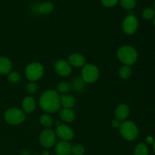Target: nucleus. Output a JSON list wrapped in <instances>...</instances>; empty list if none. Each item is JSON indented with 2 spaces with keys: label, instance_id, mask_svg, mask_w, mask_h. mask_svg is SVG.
I'll return each mask as SVG.
<instances>
[{
  "label": "nucleus",
  "instance_id": "obj_30",
  "mask_svg": "<svg viewBox=\"0 0 155 155\" xmlns=\"http://www.w3.org/2000/svg\"><path fill=\"white\" fill-rule=\"evenodd\" d=\"M111 125L112 127H114V128H118V127H120V121L117 120H113L111 122Z\"/></svg>",
  "mask_w": 155,
  "mask_h": 155
},
{
  "label": "nucleus",
  "instance_id": "obj_33",
  "mask_svg": "<svg viewBox=\"0 0 155 155\" xmlns=\"http://www.w3.org/2000/svg\"><path fill=\"white\" fill-rule=\"evenodd\" d=\"M42 155H49V152H48V151H43V152H42Z\"/></svg>",
  "mask_w": 155,
  "mask_h": 155
},
{
  "label": "nucleus",
  "instance_id": "obj_28",
  "mask_svg": "<svg viewBox=\"0 0 155 155\" xmlns=\"http://www.w3.org/2000/svg\"><path fill=\"white\" fill-rule=\"evenodd\" d=\"M8 80L12 83H18L21 80V76L16 71L9 73L8 74Z\"/></svg>",
  "mask_w": 155,
  "mask_h": 155
},
{
  "label": "nucleus",
  "instance_id": "obj_14",
  "mask_svg": "<svg viewBox=\"0 0 155 155\" xmlns=\"http://www.w3.org/2000/svg\"><path fill=\"white\" fill-rule=\"evenodd\" d=\"M22 110L26 114H31L36 108V101L31 96H27L22 101Z\"/></svg>",
  "mask_w": 155,
  "mask_h": 155
},
{
  "label": "nucleus",
  "instance_id": "obj_15",
  "mask_svg": "<svg viewBox=\"0 0 155 155\" xmlns=\"http://www.w3.org/2000/svg\"><path fill=\"white\" fill-rule=\"evenodd\" d=\"M60 103L61 105L64 108H70L71 109L75 105L76 100L74 96L71 95H66L63 94L60 96Z\"/></svg>",
  "mask_w": 155,
  "mask_h": 155
},
{
  "label": "nucleus",
  "instance_id": "obj_12",
  "mask_svg": "<svg viewBox=\"0 0 155 155\" xmlns=\"http://www.w3.org/2000/svg\"><path fill=\"white\" fill-rule=\"evenodd\" d=\"M71 145L67 141H61L55 145L54 151L57 155H70L71 154Z\"/></svg>",
  "mask_w": 155,
  "mask_h": 155
},
{
  "label": "nucleus",
  "instance_id": "obj_3",
  "mask_svg": "<svg viewBox=\"0 0 155 155\" xmlns=\"http://www.w3.org/2000/svg\"><path fill=\"white\" fill-rule=\"evenodd\" d=\"M120 131L123 137L127 141H133L139 135V129L132 121H124L120 125Z\"/></svg>",
  "mask_w": 155,
  "mask_h": 155
},
{
  "label": "nucleus",
  "instance_id": "obj_8",
  "mask_svg": "<svg viewBox=\"0 0 155 155\" xmlns=\"http://www.w3.org/2000/svg\"><path fill=\"white\" fill-rule=\"evenodd\" d=\"M139 21L136 16L130 15L124 18L123 21V30L127 35H132L137 30Z\"/></svg>",
  "mask_w": 155,
  "mask_h": 155
},
{
  "label": "nucleus",
  "instance_id": "obj_36",
  "mask_svg": "<svg viewBox=\"0 0 155 155\" xmlns=\"http://www.w3.org/2000/svg\"><path fill=\"white\" fill-rule=\"evenodd\" d=\"M154 11H155V2H154Z\"/></svg>",
  "mask_w": 155,
  "mask_h": 155
},
{
  "label": "nucleus",
  "instance_id": "obj_32",
  "mask_svg": "<svg viewBox=\"0 0 155 155\" xmlns=\"http://www.w3.org/2000/svg\"><path fill=\"white\" fill-rule=\"evenodd\" d=\"M22 155H30V153L27 151H24L22 152Z\"/></svg>",
  "mask_w": 155,
  "mask_h": 155
},
{
  "label": "nucleus",
  "instance_id": "obj_9",
  "mask_svg": "<svg viewBox=\"0 0 155 155\" xmlns=\"http://www.w3.org/2000/svg\"><path fill=\"white\" fill-rule=\"evenodd\" d=\"M55 134L61 141H68L71 140L74 138V132L72 129L70 128L67 125H59L56 129Z\"/></svg>",
  "mask_w": 155,
  "mask_h": 155
},
{
  "label": "nucleus",
  "instance_id": "obj_16",
  "mask_svg": "<svg viewBox=\"0 0 155 155\" xmlns=\"http://www.w3.org/2000/svg\"><path fill=\"white\" fill-rule=\"evenodd\" d=\"M59 116L61 118L62 120L65 122L71 123L75 120L76 114L72 109L70 108H62L59 111Z\"/></svg>",
  "mask_w": 155,
  "mask_h": 155
},
{
  "label": "nucleus",
  "instance_id": "obj_34",
  "mask_svg": "<svg viewBox=\"0 0 155 155\" xmlns=\"http://www.w3.org/2000/svg\"><path fill=\"white\" fill-rule=\"evenodd\" d=\"M153 24H154V26L155 27V18H154V21H153Z\"/></svg>",
  "mask_w": 155,
  "mask_h": 155
},
{
  "label": "nucleus",
  "instance_id": "obj_24",
  "mask_svg": "<svg viewBox=\"0 0 155 155\" xmlns=\"http://www.w3.org/2000/svg\"><path fill=\"white\" fill-rule=\"evenodd\" d=\"M71 89V85L66 82H61L57 85V91L58 93L60 92L62 95L63 94L68 93Z\"/></svg>",
  "mask_w": 155,
  "mask_h": 155
},
{
  "label": "nucleus",
  "instance_id": "obj_26",
  "mask_svg": "<svg viewBox=\"0 0 155 155\" xmlns=\"http://www.w3.org/2000/svg\"><path fill=\"white\" fill-rule=\"evenodd\" d=\"M85 152V148L81 145H75L71 148V153L74 155H83Z\"/></svg>",
  "mask_w": 155,
  "mask_h": 155
},
{
  "label": "nucleus",
  "instance_id": "obj_21",
  "mask_svg": "<svg viewBox=\"0 0 155 155\" xmlns=\"http://www.w3.org/2000/svg\"><path fill=\"white\" fill-rule=\"evenodd\" d=\"M134 155H148V148L144 143H140L136 147Z\"/></svg>",
  "mask_w": 155,
  "mask_h": 155
},
{
  "label": "nucleus",
  "instance_id": "obj_27",
  "mask_svg": "<svg viewBox=\"0 0 155 155\" xmlns=\"http://www.w3.org/2000/svg\"><path fill=\"white\" fill-rule=\"evenodd\" d=\"M26 89H27V92L30 94H35L38 92V87L37 84L35 83V82H30V83H27V86H26Z\"/></svg>",
  "mask_w": 155,
  "mask_h": 155
},
{
  "label": "nucleus",
  "instance_id": "obj_2",
  "mask_svg": "<svg viewBox=\"0 0 155 155\" xmlns=\"http://www.w3.org/2000/svg\"><path fill=\"white\" fill-rule=\"evenodd\" d=\"M117 58L120 61L127 66L134 64L138 58L136 50L131 45H124L118 49Z\"/></svg>",
  "mask_w": 155,
  "mask_h": 155
},
{
  "label": "nucleus",
  "instance_id": "obj_1",
  "mask_svg": "<svg viewBox=\"0 0 155 155\" xmlns=\"http://www.w3.org/2000/svg\"><path fill=\"white\" fill-rule=\"evenodd\" d=\"M39 106L46 113H54L61 107L60 96L56 91L48 89L45 91L39 98Z\"/></svg>",
  "mask_w": 155,
  "mask_h": 155
},
{
  "label": "nucleus",
  "instance_id": "obj_35",
  "mask_svg": "<svg viewBox=\"0 0 155 155\" xmlns=\"http://www.w3.org/2000/svg\"><path fill=\"white\" fill-rule=\"evenodd\" d=\"M154 152H155V142H154Z\"/></svg>",
  "mask_w": 155,
  "mask_h": 155
},
{
  "label": "nucleus",
  "instance_id": "obj_7",
  "mask_svg": "<svg viewBox=\"0 0 155 155\" xmlns=\"http://www.w3.org/2000/svg\"><path fill=\"white\" fill-rule=\"evenodd\" d=\"M56 142V134L53 130L46 129L39 135V142L44 148H51Z\"/></svg>",
  "mask_w": 155,
  "mask_h": 155
},
{
  "label": "nucleus",
  "instance_id": "obj_29",
  "mask_svg": "<svg viewBox=\"0 0 155 155\" xmlns=\"http://www.w3.org/2000/svg\"><path fill=\"white\" fill-rule=\"evenodd\" d=\"M101 2L104 7L112 8L114 7L119 2V0H101Z\"/></svg>",
  "mask_w": 155,
  "mask_h": 155
},
{
  "label": "nucleus",
  "instance_id": "obj_22",
  "mask_svg": "<svg viewBox=\"0 0 155 155\" xmlns=\"http://www.w3.org/2000/svg\"><path fill=\"white\" fill-rule=\"evenodd\" d=\"M119 75L121 78L123 79H128L130 78V76L132 75V70L130 66L124 65L119 70Z\"/></svg>",
  "mask_w": 155,
  "mask_h": 155
},
{
  "label": "nucleus",
  "instance_id": "obj_18",
  "mask_svg": "<svg viewBox=\"0 0 155 155\" xmlns=\"http://www.w3.org/2000/svg\"><path fill=\"white\" fill-rule=\"evenodd\" d=\"M37 10L42 15H49L54 10V5L50 2H44L38 6Z\"/></svg>",
  "mask_w": 155,
  "mask_h": 155
},
{
  "label": "nucleus",
  "instance_id": "obj_4",
  "mask_svg": "<svg viewBox=\"0 0 155 155\" xmlns=\"http://www.w3.org/2000/svg\"><path fill=\"white\" fill-rule=\"evenodd\" d=\"M25 113L21 109L17 107L8 109L5 113V120L11 125H19L25 120Z\"/></svg>",
  "mask_w": 155,
  "mask_h": 155
},
{
  "label": "nucleus",
  "instance_id": "obj_31",
  "mask_svg": "<svg viewBox=\"0 0 155 155\" xmlns=\"http://www.w3.org/2000/svg\"><path fill=\"white\" fill-rule=\"evenodd\" d=\"M146 141H147V142H148V144H152V143H154V139H153L152 137H150V136H148V137H147Z\"/></svg>",
  "mask_w": 155,
  "mask_h": 155
},
{
  "label": "nucleus",
  "instance_id": "obj_5",
  "mask_svg": "<svg viewBox=\"0 0 155 155\" xmlns=\"http://www.w3.org/2000/svg\"><path fill=\"white\" fill-rule=\"evenodd\" d=\"M44 74L43 66L38 62H33L27 66L25 76L30 82H36L42 78Z\"/></svg>",
  "mask_w": 155,
  "mask_h": 155
},
{
  "label": "nucleus",
  "instance_id": "obj_6",
  "mask_svg": "<svg viewBox=\"0 0 155 155\" xmlns=\"http://www.w3.org/2000/svg\"><path fill=\"white\" fill-rule=\"evenodd\" d=\"M99 77V71L95 65L88 64L83 66L82 70V77L86 83H95Z\"/></svg>",
  "mask_w": 155,
  "mask_h": 155
},
{
  "label": "nucleus",
  "instance_id": "obj_19",
  "mask_svg": "<svg viewBox=\"0 0 155 155\" xmlns=\"http://www.w3.org/2000/svg\"><path fill=\"white\" fill-rule=\"evenodd\" d=\"M39 122L44 127L47 129L51 127L53 124L52 118L47 114H44L41 115L40 117H39Z\"/></svg>",
  "mask_w": 155,
  "mask_h": 155
},
{
  "label": "nucleus",
  "instance_id": "obj_13",
  "mask_svg": "<svg viewBox=\"0 0 155 155\" xmlns=\"http://www.w3.org/2000/svg\"><path fill=\"white\" fill-rule=\"evenodd\" d=\"M130 114V108L127 104H121L117 107L115 110V117L116 120L119 121H124L128 117Z\"/></svg>",
  "mask_w": 155,
  "mask_h": 155
},
{
  "label": "nucleus",
  "instance_id": "obj_17",
  "mask_svg": "<svg viewBox=\"0 0 155 155\" xmlns=\"http://www.w3.org/2000/svg\"><path fill=\"white\" fill-rule=\"evenodd\" d=\"M12 68V63L5 57H0V74H8Z\"/></svg>",
  "mask_w": 155,
  "mask_h": 155
},
{
  "label": "nucleus",
  "instance_id": "obj_37",
  "mask_svg": "<svg viewBox=\"0 0 155 155\" xmlns=\"http://www.w3.org/2000/svg\"><path fill=\"white\" fill-rule=\"evenodd\" d=\"M36 155H39V154H36Z\"/></svg>",
  "mask_w": 155,
  "mask_h": 155
},
{
  "label": "nucleus",
  "instance_id": "obj_20",
  "mask_svg": "<svg viewBox=\"0 0 155 155\" xmlns=\"http://www.w3.org/2000/svg\"><path fill=\"white\" fill-rule=\"evenodd\" d=\"M120 4L126 10H133L136 5V0H120Z\"/></svg>",
  "mask_w": 155,
  "mask_h": 155
},
{
  "label": "nucleus",
  "instance_id": "obj_10",
  "mask_svg": "<svg viewBox=\"0 0 155 155\" xmlns=\"http://www.w3.org/2000/svg\"><path fill=\"white\" fill-rule=\"evenodd\" d=\"M54 69H55L57 74L61 77H68L72 72V68H71V64L68 62L65 61L64 60H62V59H60L55 62Z\"/></svg>",
  "mask_w": 155,
  "mask_h": 155
},
{
  "label": "nucleus",
  "instance_id": "obj_25",
  "mask_svg": "<svg viewBox=\"0 0 155 155\" xmlns=\"http://www.w3.org/2000/svg\"><path fill=\"white\" fill-rule=\"evenodd\" d=\"M155 15V11L152 8H147L142 12V17L145 20L152 19Z\"/></svg>",
  "mask_w": 155,
  "mask_h": 155
},
{
  "label": "nucleus",
  "instance_id": "obj_23",
  "mask_svg": "<svg viewBox=\"0 0 155 155\" xmlns=\"http://www.w3.org/2000/svg\"><path fill=\"white\" fill-rule=\"evenodd\" d=\"M85 83H86L83 81V80L81 78V77H77V78H76L75 80L73 81L71 86L74 88V90L80 91V90H82L83 89H84Z\"/></svg>",
  "mask_w": 155,
  "mask_h": 155
},
{
  "label": "nucleus",
  "instance_id": "obj_11",
  "mask_svg": "<svg viewBox=\"0 0 155 155\" xmlns=\"http://www.w3.org/2000/svg\"><path fill=\"white\" fill-rule=\"evenodd\" d=\"M68 63L71 64V66H74L75 68H81L85 65L86 58L83 54L80 53H74L68 58Z\"/></svg>",
  "mask_w": 155,
  "mask_h": 155
}]
</instances>
